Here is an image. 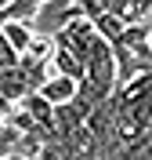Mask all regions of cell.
Returning <instances> with one entry per match:
<instances>
[{
    "instance_id": "obj_5",
    "label": "cell",
    "mask_w": 152,
    "mask_h": 160,
    "mask_svg": "<svg viewBox=\"0 0 152 160\" xmlns=\"http://www.w3.org/2000/svg\"><path fill=\"white\" fill-rule=\"evenodd\" d=\"M51 66H54V73H62V77H69V80H83V62L65 48H54Z\"/></svg>"
},
{
    "instance_id": "obj_2",
    "label": "cell",
    "mask_w": 152,
    "mask_h": 160,
    "mask_svg": "<svg viewBox=\"0 0 152 160\" xmlns=\"http://www.w3.org/2000/svg\"><path fill=\"white\" fill-rule=\"evenodd\" d=\"M29 80H25V73H22V66H11V69L0 73V95L11 102V106H18L25 95H29Z\"/></svg>"
},
{
    "instance_id": "obj_1",
    "label": "cell",
    "mask_w": 152,
    "mask_h": 160,
    "mask_svg": "<svg viewBox=\"0 0 152 160\" xmlns=\"http://www.w3.org/2000/svg\"><path fill=\"white\" fill-rule=\"evenodd\" d=\"M36 91H40L51 106H65V102H72V95H76V80L62 77V73H51V77L44 80Z\"/></svg>"
},
{
    "instance_id": "obj_7",
    "label": "cell",
    "mask_w": 152,
    "mask_h": 160,
    "mask_svg": "<svg viewBox=\"0 0 152 160\" xmlns=\"http://www.w3.org/2000/svg\"><path fill=\"white\" fill-rule=\"evenodd\" d=\"M94 22V33H98V37H105V40H116L123 33V18L120 15H112V11H101L98 18H91Z\"/></svg>"
},
{
    "instance_id": "obj_6",
    "label": "cell",
    "mask_w": 152,
    "mask_h": 160,
    "mask_svg": "<svg viewBox=\"0 0 152 160\" xmlns=\"http://www.w3.org/2000/svg\"><path fill=\"white\" fill-rule=\"evenodd\" d=\"M25 58H33V62H51V55H54V40H51V33H33V40H29V48L22 51Z\"/></svg>"
},
{
    "instance_id": "obj_11",
    "label": "cell",
    "mask_w": 152,
    "mask_h": 160,
    "mask_svg": "<svg viewBox=\"0 0 152 160\" xmlns=\"http://www.w3.org/2000/svg\"><path fill=\"white\" fill-rule=\"evenodd\" d=\"M149 55H152V37H149Z\"/></svg>"
},
{
    "instance_id": "obj_3",
    "label": "cell",
    "mask_w": 152,
    "mask_h": 160,
    "mask_svg": "<svg viewBox=\"0 0 152 160\" xmlns=\"http://www.w3.org/2000/svg\"><path fill=\"white\" fill-rule=\"evenodd\" d=\"M0 33H4V37H7V44L22 55V51L29 48V40H33V33H36V29H33L25 18H7V22H0Z\"/></svg>"
},
{
    "instance_id": "obj_4",
    "label": "cell",
    "mask_w": 152,
    "mask_h": 160,
    "mask_svg": "<svg viewBox=\"0 0 152 160\" xmlns=\"http://www.w3.org/2000/svg\"><path fill=\"white\" fill-rule=\"evenodd\" d=\"M112 160H152V128H149V131H141L138 138L123 142L120 153H116Z\"/></svg>"
},
{
    "instance_id": "obj_8",
    "label": "cell",
    "mask_w": 152,
    "mask_h": 160,
    "mask_svg": "<svg viewBox=\"0 0 152 160\" xmlns=\"http://www.w3.org/2000/svg\"><path fill=\"white\" fill-rule=\"evenodd\" d=\"M11 66H18V51L11 48V44H7V37L0 33V73H4V69H11Z\"/></svg>"
},
{
    "instance_id": "obj_9",
    "label": "cell",
    "mask_w": 152,
    "mask_h": 160,
    "mask_svg": "<svg viewBox=\"0 0 152 160\" xmlns=\"http://www.w3.org/2000/svg\"><path fill=\"white\" fill-rule=\"evenodd\" d=\"M0 160H29V157H18V153H7V157H0Z\"/></svg>"
},
{
    "instance_id": "obj_10",
    "label": "cell",
    "mask_w": 152,
    "mask_h": 160,
    "mask_svg": "<svg viewBox=\"0 0 152 160\" xmlns=\"http://www.w3.org/2000/svg\"><path fill=\"white\" fill-rule=\"evenodd\" d=\"M7 4H11V0H0V11H4V8H7Z\"/></svg>"
},
{
    "instance_id": "obj_12",
    "label": "cell",
    "mask_w": 152,
    "mask_h": 160,
    "mask_svg": "<svg viewBox=\"0 0 152 160\" xmlns=\"http://www.w3.org/2000/svg\"><path fill=\"white\" fill-rule=\"evenodd\" d=\"M109 4H112V0H109Z\"/></svg>"
}]
</instances>
